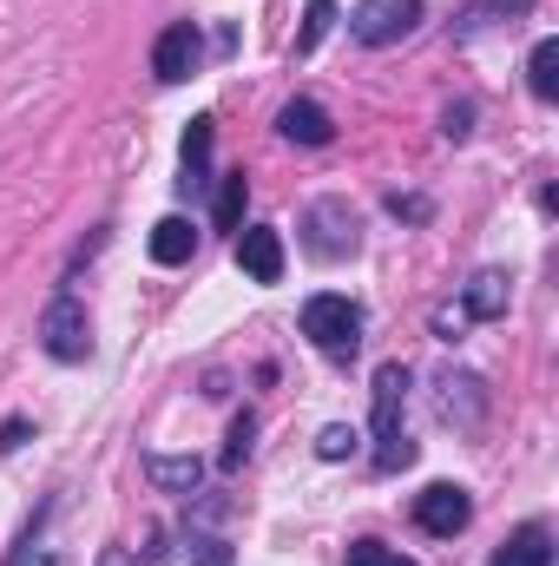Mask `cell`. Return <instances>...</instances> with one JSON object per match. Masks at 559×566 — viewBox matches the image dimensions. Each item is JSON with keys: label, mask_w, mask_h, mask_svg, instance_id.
Instances as JSON below:
<instances>
[{"label": "cell", "mask_w": 559, "mask_h": 566, "mask_svg": "<svg viewBox=\"0 0 559 566\" xmlns=\"http://www.w3.org/2000/svg\"><path fill=\"white\" fill-rule=\"evenodd\" d=\"M369 396H376V468H382V474H402V468L415 461V441H409V428H402V409H409V369H402V363H382Z\"/></svg>", "instance_id": "6da1fadb"}, {"label": "cell", "mask_w": 559, "mask_h": 566, "mask_svg": "<svg viewBox=\"0 0 559 566\" xmlns=\"http://www.w3.org/2000/svg\"><path fill=\"white\" fill-rule=\"evenodd\" d=\"M303 336L329 356V363H349L362 349V303H349L342 290H323L303 303Z\"/></svg>", "instance_id": "7a4b0ae2"}, {"label": "cell", "mask_w": 559, "mask_h": 566, "mask_svg": "<svg viewBox=\"0 0 559 566\" xmlns=\"http://www.w3.org/2000/svg\"><path fill=\"white\" fill-rule=\"evenodd\" d=\"M40 349H46L53 363H86V356H93V316H86L80 296H53V303L40 310Z\"/></svg>", "instance_id": "3957f363"}, {"label": "cell", "mask_w": 559, "mask_h": 566, "mask_svg": "<svg viewBox=\"0 0 559 566\" xmlns=\"http://www.w3.org/2000/svg\"><path fill=\"white\" fill-rule=\"evenodd\" d=\"M415 27H421V0H356V13H349V33L362 46H395Z\"/></svg>", "instance_id": "277c9868"}, {"label": "cell", "mask_w": 559, "mask_h": 566, "mask_svg": "<svg viewBox=\"0 0 559 566\" xmlns=\"http://www.w3.org/2000/svg\"><path fill=\"white\" fill-rule=\"evenodd\" d=\"M303 244L316 251V258H349L362 238H356V211L342 205V198H316L309 211H303Z\"/></svg>", "instance_id": "5b68a950"}, {"label": "cell", "mask_w": 559, "mask_h": 566, "mask_svg": "<svg viewBox=\"0 0 559 566\" xmlns=\"http://www.w3.org/2000/svg\"><path fill=\"white\" fill-rule=\"evenodd\" d=\"M487 316H507V271H481V277L467 283L461 310H441V316H434V336L454 343L467 323H487Z\"/></svg>", "instance_id": "8992f818"}, {"label": "cell", "mask_w": 559, "mask_h": 566, "mask_svg": "<svg viewBox=\"0 0 559 566\" xmlns=\"http://www.w3.org/2000/svg\"><path fill=\"white\" fill-rule=\"evenodd\" d=\"M198 60H204V33H198L191 20H171V27L158 33V46H151V73H158L165 86L191 80V73H198Z\"/></svg>", "instance_id": "52a82bcc"}, {"label": "cell", "mask_w": 559, "mask_h": 566, "mask_svg": "<svg viewBox=\"0 0 559 566\" xmlns=\"http://www.w3.org/2000/svg\"><path fill=\"white\" fill-rule=\"evenodd\" d=\"M415 521H421V534H434V541H454V534L474 521V501H467V488H447V481H434L428 494H415Z\"/></svg>", "instance_id": "ba28073f"}, {"label": "cell", "mask_w": 559, "mask_h": 566, "mask_svg": "<svg viewBox=\"0 0 559 566\" xmlns=\"http://www.w3.org/2000/svg\"><path fill=\"white\" fill-rule=\"evenodd\" d=\"M238 264H244L251 283H277L283 277V238L271 224H244L238 231Z\"/></svg>", "instance_id": "9c48e42d"}, {"label": "cell", "mask_w": 559, "mask_h": 566, "mask_svg": "<svg viewBox=\"0 0 559 566\" xmlns=\"http://www.w3.org/2000/svg\"><path fill=\"white\" fill-rule=\"evenodd\" d=\"M277 133L289 145H329L336 139V126H329V113H323L316 99H289V106L277 113Z\"/></svg>", "instance_id": "30bf717a"}, {"label": "cell", "mask_w": 559, "mask_h": 566, "mask_svg": "<svg viewBox=\"0 0 559 566\" xmlns=\"http://www.w3.org/2000/svg\"><path fill=\"white\" fill-rule=\"evenodd\" d=\"M145 474H151L158 494H198L204 461H198V454H145Z\"/></svg>", "instance_id": "8fae6325"}, {"label": "cell", "mask_w": 559, "mask_h": 566, "mask_svg": "<svg viewBox=\"0 0 559 566\" xmlns=\"http://www.w3.org/2000/svg\"><path fill=\"white\" fill-rule=\"evenodd\" d=\"M211 139H218L211 119H191V126H184V145H178V158H184V178H178V185H184V191H204V185H211Z\"/></svg>", "instance_id": "7c38bea8"}, {"label": "cell", "mask_w": 559, "mask_h": 566, "mask_svg": "<svg viewBox=\"0 0 559 566\" xmlns=\"http://www.w3.org/2000/svg\"><path fill=\"white\" fill-rule=\"evenodd\" d=\"M191 251H198V224L191 218H158L151 224V264H191Z\"/></svg>", "instance_id": "4fadbf2b"}, {"label": "cell", "mask_w": 559, "mask_h": 566, "mask_svg": "<svg viewBox=\"0 0 559 566\" xmlns=\"http://www.w3.org/2000/svg\"><path fill=\"white\" fill-rule=\"evenodd\" d=\"M494 566H553V534H547L540 521L514 527V534H507V547L494 554Z\"/></svg>", "instance_id": "5bb4252c"}, {"label": "cell", "mask_w": 559, "mask_h": 566, "mask_svg": "<svg viewBox=\"0 0 559 566\" xmlns=\"http://www.w3.org/2000/svg\"><path fill=\"white\" fill-rule=\"evenodd\" d=\"M441 416L447 422H461V428H474L481 422V376H441Z\"/></svg>", "instance_id": "9a60e30c"}, {"label": "cell", "mask_w": 559, "mask_h": 566, "mask_svg": "<svg viewBox=\"0 0 559 566\" xmlns=\"http://www.w3.org/2000/svg\"><path fill=\"white\" fill-rule=\"evenodd\" d=\"M244 205H251V178L224 171V185H218V231H244Z\"/></svg>", "instance_id": "2e32d148"}, {"label": "cell", "mask_w": 559, "mask_h": 566, "mask_svg": "<svg viewBox=\"0 0 559 566\" xmlns=\"http://www.w3.org/2000/svg\"><path fill=\"white\" fill-rule=\"evenodd\" d=\"M527 80H534V93H540V99H553V93H559V40H540V46H534Z\"/></svg>", "instance_id": "e0dca14e"}, {"label": "cell", "mask_w": 559, "mask_h": 566, "mask_svg": "<svg viewBox=\"0 0 559 566\" xmlns=\"http://www.w3.org/2000/svg\"><path fill=\"white\" fill-rule=\"evenodd\" d=\"M329 20H336V0H309L303 33H296V53H316V46H323V33H329Z\"/></svg>", "instance_id": "ac0fdd59"}, {"label": "cell", "mask_w": 559, "mask_h": 566, "mask_svg": "<svg viewBox=\"0 0 559 566\" xmlns=\"http://www.w3.org/2000/svg\"><path fill=\"white\" fill-rule=\"evenodd\" d=\"M251 441H257V416L244 409V416L231 422V441H224V468H244V461H251Z\"/></svg>", "instance_id": "d6986e66"}, {"label": "cell", "mask_w": 559, "mask_h": 566, "mask_svg": "<svg viewBox=\"0 0 559 566\" xmlns=\"http://www.w3.org/2000/svg\"><path fill=\"white\" fill-rule=\"evenodd\" d=\"M349 566H415V560H402V554L382 547V541H349Z\"/></svg>", "instance_id": "ffe728a7"}, {"label": "cell", "mask_w": 559, "mask_h": 566, "mask_svg": "<svg viewBox=\"0 0 559 566\" xmlns=\"http://www.w3.org/2000/svg\"><path fill=\"white\" fill-rule=\"evenodd\" d=\"M191 566H231V541L224 534H191Z\"/></svg>", "instance_id": "44dd1931"}, {"label": "cell", "mask_w": 559, "mask_h": 566, "mask_svg": "<svg viewBox=\"0 0 559 566\" xmlns=\"http://www.w3.org/2000/svg\"><path fill=\"white\" fill-rule=\"evenodd\" d=\"M356 441H362L356 428H323V434H316V454H323V461H342V454H356Z\"/></svg>", "instance_id": "7402d4cb"}, {"label": "cell", "mask_w": 559, "mask_h": 566, "mask_svg": "<svg viewBox=\"0 0 559 566\" xmlns=\"http://www.w3.org/2000/svg\"><path fill=\"white\" fill-rule=\"evenodd\" d=\"M441 133H447V139H467V133H474V106H467V99H454V106L441 113Z\"/></svg>", "instance_id": "603a6c76"}, {"label": "cell", "mask_w": 559, "mask_h": 566, "mask_svg": "<svg viewBox=\"0 0 559 566\" xmlns=\"http://www.w3.org/2000/svg\"><path fill=\"white\" fill-rule=\"evenodd\" d=\"M389 211H395V218H428V205H421V198H402V191L389 198Z\"/></svg>", "instance_id": "cb8c5ba5"}]
</instances>
